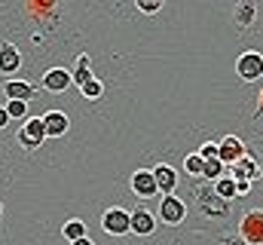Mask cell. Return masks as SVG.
Instances as JSON below:
<instances>
[{
	"instance_id": "24",
	"label": "cell",
	"mask_w": 263,
	"mask_h": 245,
	"mask_svg": "<svg viewBox=\"0 0 263 245\" xmlns=\"http://www.w3.org/2000/svg\"><path fill=\"white\" fill-rule=\"evenodd\" d=\"M138 9H141V12H147V15H153V12H159V9H162V0H138Z\"/></svg>"
},
{
	"instance_id": "23",
	"label": "cell",
	"mask_w": 263,
	"mask_h": 245,
	"mask_svg": "<svg viewBox=\"0 0 263 245\" xmlns=\"http://www.w3.org/2000/svg\"><path fill=\"white\" fill-rule=\"evenodd\" d=\"M199 156L208 163V160H220V141H205L199 147Z\"/></svg>"
},
{
	"instance_id": "19",
	"label": "cell",
	"mask_w": 263,
	"mask_h": 245,
	"mask_svg": "<svg viewBox=\"0 0 263 245\" xmlns=\"http://www.w3.org/2000/svg\"><path fill=\"white\" fill-rule=\"evenodd\" d=\"M184 172H190L193 178H202V172H205V160L196 153H187V160H184Z\"/></svg>"
},
{
	"instance_id": "27",
	"label": "cell",
	"mask_w": 263,
	"mask_h": 245,
	"mask_svg": "<svg viewBox=\"0 0 263 245\" xmlns=\"http://www.w3.org/2000/svg\"><path fill=\"white\" fill-rule=\"evenodd\" d=\"M9 122V114H6V104H0V129Z\"/></svg>"
},
{
	"instance_id": "29",
	"label": "cell",
	"mask_w": 263,
	"mask_h": 245,
	"mask_svg": "<svg viewBox=\"0 0 263 245\" xmlns=\"http://www.w3.org/2000/svg\"><path fill=\"white\" fill-rule=\"evenodd\" d=\"M73 245H95V242H92V239L86 236V239H80V242H73Z\"/></svg>"
},
{
	"instance_id": "17",
	"label": "cell",
	"mask_w": 263,
	"mask_h": 245,
	"mask_svg": "<svg viewBox=\"0 0 263 245\" xmlns=\"http://www.w3.org/2000/svg\"><path fill=\"white\" fill-rule=\"evenodd\" d=\"M214 196L220 199V202H230V199H236L239 196V190H236V178L227 172L220 181H214Z\"/></svg>"
},
{
	"instance_id": "9",
	"label": "cell",
	"mask_w": 263,
	"mask_h": 245,
	"mask_svg": "<svg viewBox=\"0 0 263 245\" xmlns=\"http://www.w3.org/2000/svg\"><path fill=\"white\" fill-rule=\"evenodd\" d=\"M3 95H6V101H31V98H34V83L9 77V80L3 83Z\"/></svg>"
},
{
	"instance_id": "2",
	"label": "cell",
	"mask_w": 263,
	"mask_h": 245,
	"mask_svg": "<svg viewBox=\"0 0 263 245\" xmlns=\"http://www.w3.org/2000/svg\"><path fill=\"white\" fill-rule=\"evenodd\" d=\"M101 227H104V233H110V236H126V233H132V212L120 208V205H110V208L101 215Z\"/></svg>"
},
{
	"instance_id": "18",
	"label": "cell",
	"mask_w": 263,
	"mask_h": 245,
	"mask_svg": "<svg viewBox=\"0 0 263 245\" xmlns=\"http://www.w3.org/2000/svg\"><path fill=\"white\" fill-rule=\"evenodd\" d=\"M62 233H65L67 242H80V239H86V224H83L80 218H70V221H65Z\"/></svg>"
},
{
	"instance_id": "12",
	"label": "cell",
	"mask_w": 263,
	"mask_h": 245,
	"mask_svg": "<svg viewBox=\"0 0 263 245\" xmlns=\"http://www.w3.org/2000/svg\"><path fill=\"white\" fill-rule=\"evenodd\" d=\"M153 230H156V218L147 208H135L132 212V233L135 236H150Z\"/></svg>"
},
{
	"instance_id": "30",
	"label": "cell",
	"mask_w": 263,
	"mask_h": 245,
	"mask_svg": "<svg viewBox=\"0 0 263 245\" xmlns=\"http://www.w3.org/2000/svg\"><path fill=\"white\" fill-rule=\"evenodd\" d=\"M0 215H3V202H0Z\"/></svg>"
},
{
	"instance_id": "15",
	"label": "cell",
	"mask_w": 263,
	"mask_h": 245,
	"mask_svg": "<svg viewBox=\"0 0 263 245\" xmlns=\"http://www.w3.org/2000/svg\"><path fill=\"white\" fill-rule=\"evenodd\" d=\"M233 19H236L239 28L254 25V19H257V3H254V0H239L236 9H233Z\"/></svg>"
},
{
	"instance_id": "8",
	"label": "cell",
	"mask_w": 263,
	"mask_h": 245,
	"mask_svg": "<svg viewBox=\"0 0 263 245\" xmlns=\"http://www.w3.org/2000/svg\"><path fill=\"white\" fill-rule=\"evenodd\" d=\"M153 178H156V187H159L162 196H175V190H178V172L168 163L153 166Z\"/></svg>"
},
{
	"instance_id": "21",
	"label": "cell",
	"mask_w": 263,
	"mask_h": 245,
	"mask_svg": "<svg viewBox=\"0 0 263 245\" xmlns=\"http://www.w3.org/2000/svg\"><path fill=\"white\" fill-rule=\"evenodd\" d=\"M227 175V166L220 163V160H208L205 163V172H202V178H211V181H220Z\"/></svg>"
},
{
	"instance_id": "3",
	"label": "cell",
	"mask_w": 263,
	"mask_h": 245,
	"mask_svg": "<svg viewBox=\"0 0 263 245\" xmlns=\"http://www.w3.org/2000/svg\"><path fill=\"white\" fill-rule=\"evenodd\" d=\"M239 236L248 245H263V208H251L239 221Z\"/></svg>"
},
{
	"instance_id": "22",
	"label": "cell",
	"mask_w": 263,
	"mask_h": 245,
	"mask_svg": "<svg viewBox=\"0 0 263 245\" xmlns=\"http://www.w3.org/2000/svg\"><path fill=\"white\" fill-rule=\"evenodd\" d=\"M9 120H28V101H6Z\"/></svg>"
},
{
	"instance_id": "5",
	"label": "cell",
	"mask_w": 263,
	"mask_h": 245,
	"mask_svg": "<svg viewBox=\"0 0 263 245\" xmlns=\"http://www.w3.org/2000/svg\"><path fill=\"white\" fill-rule=\"evenodd\" d=\"M236 74H239L245 83L260 80V77H263V56H260V52H254V49L242 52V56H239V61H236Z\"/></svg>"
},
{
	"instance_id": "4",
	"label": "cell",
	"mask_w": 263,
	"mask_h": 245,
	"mask_svg": "<svg viewBox=\"0 0 263 245\" xmlns=\"http://www.w3.org/2000/svg\"><path fill=\"white\" fill-rule=\"evenodd\" d=\"M184 218H187V205L181 196H162L159 199V221L162 224L178 227V224H184Z\"/></svg>"
},
{
	"instance_id": "16",
	"label": "cell",
	"mask_w": 263,
	"mask_h": 245,
	"mask_svg": "<svg viewBox=\"0 0 263 245\" xmlns=\"http://www.w3.org/2000/svg\"><path fill=\"white\" fill-rule=\"evenodd\" d=\"M70 77H73V83H77V89H83L89 80H95V74H92V64H89V56L83 52V56H77L73 61V71H70Z\"/></svg>"
},
{
	"instance_id": "1",
	"label": "cell",
	"mask_w": 263,
	"mask_h": 245,
	"mask_svg": "<svg viewBox=\"0 0 263 245\" xmlns=\"http://www.w3.org/2000/svg\"><path fill=\"white\" fill-rule=\"evenodd\" d=\"M46 138H49V135H46V122H43V117H28L25 126L18 129V144H22L25 150H37Z\"/></svg>"
},
{
	"instance_id": "6",
	"label": "cell",
	"mask_w": 263,
	"mask_h": 245,
	"mask_svg": "<svg viewBox=\"0 0 263 245\" xmlns=\"http://www.w3.org/2000/svg\"><path fill=\"white\" fill-rule=\"evenodd\" d=\"M129 187H132V193H135L138 199H150V196L159 193L156 178H153V169H135L132 178H129Z\"/></svg>"
},
{
	"instance_id": "26",
	"label": "cell",
	"mask_w": 263,
	"mask_h": 245,
	"mask_svg": "<svg viewBox=\"0 0 263 245\" xmlns=\"http://www.w3.org/2000/svg\"><path fill=\"white\" fill-rule=\"evenodd\" d=\"M223 245H248V242H245L242 236H227V239H223Z\"/></svg>"
},
{
	"instance_id": "14",
	"label": "cell",
	"mask_w": 263,
	"mask_h": 245,
	"mask_svg": "<svg viewBox=\"0 0 263 245\" xmlns=\"http://www.w3.org/2000/svg\"><path fill=\"white\" fill-rule=\"evenodd\" d=\"M22 67V52L12 43H0V74H15Z\"/></svg>"
},
{
	"instance_id": "25",
	"label": "cell",
	"mask_w": 263,
	"mask_h": 245,
	"mask_svg": "<svg viewBox=\"0 0 263 245\" xmlns=\"http://www.w3.org/2000/svg\"><path fill=\"white\" fill-rule=\"evenodd\" d=\"M236 190H239V196L248 193V190H251V181H248V178H239V181H236Z\"/></svg>"
},
{
	"instance_id": "20",
	"label": "cell",
	"mask_w": 263,
	"mask_h": 245,
	"mask_svg": "<svg viewBox=\"0 0 263 245\" xmlns=\"http://www.w3.org/2000/svg\"><path fill=\"white\" fill-rule=\"evenodd\" d=\"M80 95H83V98H89V101H98V98L104 95V83L95 77V80H89V83L80 89Z\"/></svg>"
},
{
	"instance_id": "13",
	"label": "cell",
	"mask_w": 263,
	"mask_h": 245,
	"mask_svg": "<svg viewBox=\"0 0 263 245\" xmlns=\"http://www.w3.org/2000/svg\"><path fill=\"white\" fill-rule=\"evenodd\" d=\"M43 122H46V135H49V138H62L67 129H70V120H67L65 111H49V114H43Z\"/></svg>"
},
{
	"instance_id": "28",
	"label": "cell",
	"mask_w": 263,
	"mask_h": 245,
	"mask_svg": "<svg viewBox=\"0 0 263 245\" xmlns=\"http://www.w3.org/2000/svg\"><path fill=\"white\" fill-rule=\"evenodd\" d=\"M257 117H263V89H260V101H257Z\"/></svg>"
},
{
	"instance_id": "7",
	"label": "cell",
	"mask_w": 263,
	"mask_h": 245,
	"mask_svg": "<svg viewBox=\"0 0 263 245\" xmlns=\"http://www.w3.org/2000/svg\"><path fill=\"white\" fill-rule=\"evenodd\" d=\"M245 153H248V150H245V141H242L239 135H227V138L220 141V163H223L227 169L236 166Z\"/></svg>"
},
{
	"instance_id": "11",
	"label": "cell",
	"mask_w": 263,
	"mask_h": 245,
	"mask_svg": "<svg viewBox=\"0 0 263 245\" xmlns=\"http://www.w3.org/2000/svg\"><path fill=\"white\" fill-rule=\"evenodd\" d=\"M70 83H73V77L67 67H49L43 74V89H49V92H67Z\"/></svg>"
},
{
	"instance_id": "10",
	"label": "cell",
	"mask_w": 263,
	"mask_h": 245,
	"mask_svg": "<svg viewBox=\"0 0 263 245\" xmlns=\"http://www.w3.org/2000/svg\"><path fill=\"white\" fill-rule=\"evenodd\" d=\"M227 172H230V175H233L236 181H239V178H248L251 184H254V181H257V178L263 175V172H260V163H257V160H254L251 153H245V156H242V160H239L236 166H230Z\"/></svg>"
}]
</instances>
